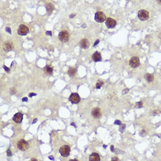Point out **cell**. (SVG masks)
I'll list each match as a JSON object with an SVG mask.
<instances>
[{"label":"cell","mask_w":161,"mask_h":161,"mask_svg":"<svg viewBox=\"0 0 161 161\" xmlns=\"http://www.w3.org/2000/svg\"><path fill=\"white\" fill-rule=\"evenodd\" d=\"M103 148H106L107 147V145H103Z\"/></svg>","instance_id":"41"},{"label":"cell","mask_w":161,"mask_h":161,"mask_svg":"<svg viewBox=\"0 0 161 161\" xmlns=\"http://www.w3.org/2000/svg\"><path fill=\"white\" fill-rule=\"evenodd\" d=\"M106 16L103 12H98L95 13V20L97 22L102 23L106 20Z\"/></svg>","instance_id":"6"},{"label":"cell","mask_w":161,"mask_h":161,"mask_svg":"<svg viewBox=\"0 0 161 161\" xmlns=\"http://www.w3.org/2000/svg\"><path fill=\"white\" fill-rule=\"evenodd\" d=\"M99 41H100L99 40H97L96 41L95 43V44H94V45H93V46H95L99 42Z\"/></svg>","instance_id":"34"},{"label":"cell","mask_w":161,"mask_h":161,"mask_svg":"<svg viewBox=\"0 0 161 161\" xmlns=\"http://www.w3.org/2000/svg\"><path fill=\"white\" fill-rule=\"evenodd\" d=\"M103 84H104V82H103V81L101 80H97V82L96 85L97 89H100Z\"/></svg>","instance_id":"20"},{"label":"cell","mask_w":161,"mask_h":161,"mask_svg":"<svg viewBox=\"0 0 161 161\" xmlns=\"http://www.w3.org/2000/svg\"><path fill=\"white\" fill-rule=\"evenodd\" d=\"M46 35L52 36V32L51 31H47L46 32Z\"/></svg>","instance_id":"29"},{"label":"cell","mask_w":161,"mask_h":161,"mask_svg":"<svg viewBox=\"0 0 161 161\" xmlns=\"http://www.w3.org/2000/svg\"><path fill=\"white\" fill-rule=\"evenodd\" d=\"M69 100L73 104H78L80 102L81 98L78 93H73L70 96Z\"/></svg>","instance_id":"8"},{"label":"cell","mask_w":161,"mask_h":161,"mask_svg":"<svg viewBox=\"0 0 161 161\" xmlns=\"http://www.w3.org/2000/svg\"><path fill=\"white\" fill-rule=\"evenodd\" d=\"M106 24L108 28H113L116 26V22L115 20L111 18H108L106 21Z\"/></svg>","instance_id":"9"},{"label":"cell","mask_w":161,"mask_h":161,"mask_svg":"<svg viewBox=\"0 0 161 161\" xmlns=\"http://www.w3.org/2000/svg\"><path fill=\"white\" fill-rule=\"evenodd\" d=\"M89 160L90 161H100V158L97 153H93L89 156Z\"/></svg>","instance_id":"15"},{"label":"cell","mask_w":161,"mask_h":161,"mask_svg":"<svg viewBox=\"0 0 161 161\" xmlns=\"http://www.w3.org/2000/svg\"><path fill=\"white\" fill-rule=\"evenodd\" d=\"M59 39L62 42L66 43L68 41L69 39L70 35L67 31L65 30H63L60 32L58 35Z\"/></svg>","instance_id":"1"},{"label":"cell","mask_w":161,"mask_h":161,"mask_svg":"<svg viewBox=\"0 0 161 161\" xmlns=\"http://www.w3.org/2000/svg\"><path fill=\"white\" fill-rule=\"evenodd\" d=\"M3 67H4V70H5L6 72H7V73H9V72H10V69L9 67H6V66H5V65H3Z\"/></svg>","instance_id":"25"},{"label":"cell","mask_w":161,"mask_h":161,"mask_svg":"<svg viewBox=\"0 0 161 161\" xmlns=\"http://www.w3.org/2000/svg\"><path fill=\"white\" fill-rule=\"evenodd\" d=\"M22 101L23 102H27L28 101V99L27 97H24L22 99Z\"/></svg>","instance_id":"32"},{"label":"cell","mask_w":161,"mask_h":161,"mask_svg":"<svg viewBox=\"0 0 161 161\" xmlns=\"http://www.w3.org/2000/svg\"><path fill=\"white\" fill-rule=\"evenodd\" d=\"M144 78L149 83L151 82L154 80V75L153 74H150V73H146L145 74Z\"/></svg>","instance_id":"18"},{"label":"cell","mask_w":161,"mask_h":161,"mask_svg":"<svg viewBox=\"0 0 161 161\" xmlns=\"http://www.w3.org/2000/svg\"><path fill=\"white\" fill-rule=\"evenodd\" d=\"M92 114L95 118H99L102 115L101 110L99 108H94L92 109Z\"/></svg>","instance_id":"12"},{"label":"cell","mask_w":161,"mask_h":161,"mask_svg":"<svg viewBox=\"0 0 161 161\" xmlns=\"http://www.w3.org/2000/svg\"><path fill=\"white\" fill-rule=\"evenodd\" d=\"M44 72L46 74L52 75L53 72V69L49 65H47L44 68Z\"/></svg>","instance_id":"17"},{"label":"cell","mask_w":161,"mask_h":161,"mask_svg":"<svg viewBox=\"0 0 161 161\" xmlns=\"http://www.w3.org/2000/svg\"><path fill=\"white\" fill-rule=\"evenodd\" d=\"M111 150L112 152H114V146L113 145H111Z\"/></svg>","instance_id":"33"},{"label":"cell","mask_w":161,"mask_h":161,"mask_svg":"<svg viewBox=\"0 0 161 161\" xmlns=\"http://www.w3.org/2000/svg\"><path fill=\"white\" fill-rule=\"evenodd\" d=\"M125 126H126L125 124H121V125H120V130L121 132L122 133V132H124V130H125Z\"/></svg>","instance_id":"22"},{"label":"cell","mask_w":161,"mask_h":161,"mask_svg":"<svg viewBox=\"0 0 161 161\" xmlns=\"http://www.w3.org/2000/svg\"><path fill=\"white\" fill-rule=\"evenodd\" d=\"M92 59L95 62L101 61H102V57L101 54L98 51L95 52L92 55Z\"/></svg>","instance_id":"13"},{"label":"cell","mask_w":161,"mask_h":161,"mask_svg":"<svg viewBox=\"0 0 161 161\" xmlns=\"http://www.w3.org/2000/svg\"><path fill=\"white\" fill-rule=\"evenodd\" d=\"M37 120H38V119H37V118H35V119L34 120L33 122H32V124H35V123H36V122H37Z\"/></svg>","instance_id":"35"},{"label":"cell","mask_w":161,"mask_h":161,"mask_svg":"<svg viewBox=\"0 0 161 161\" xmlns=\"http://www.w3.org/2000/svg\"><path fill=\"white\" fill-rule=\"evenodd\" d=\"M23 117V114L21 113H17L13 116V120L15 123L20 124L22 122Z\"/></svg>","instance_id":"11"},{"label":"cell","mask_w":161,"mask_h":161,"mask_svg":"<svg viewBox=\"0 0 161 161\" xmlns=\"http://www.w3.org/2000/svg\"><path fill=\"white\" fill-rule=\"evenodd\" d=\"M36 95H37V94H36V93H30L29 94L28 96H29V97H32V96H36Z\"/></svg>","instance_id":"28"},{"label":"cell","mask_w":161,"mask_h":161,"mask_svg":"<svg viewBox=\"0 0 161 161\" xmlns=\"http://www.w3.org/2000/svg\"><path fill=\"white\" fill-rule=\"evenodd\" d=\"M6 153H7V155L8 157H11L12 155V154L11 151L9 149L7 150V151H6Z\"/></svg>","instance_id":"23"},{"label":"cell","mask_w":161,"mask_h":161,"mask_svg":"<svg viewBox=\"0 0 161 161\" xmlns=\"http://www.w3.org/2000/svg\"><path fill=\"white\" fill-rule=\"evenodd\" d=\"M17 146L19 149L22 151H25L29 148V144L24 139H21L18 140Z\"/></svg>","instance_id":"2"},{"label":"cell","mask_w":161,"mask_h":161,"mask_svg":"<svg viewBox=\"0 0 161 161\" xmlns=\"http://www.w3.org/2000/svg\"><path fill=\"white\" fill-rule=\"evenodd\" d=\"M127 1H130V0H127Z\"/></svg>","instance_id":"42"},{"label":"cell","mask_w":161,"mask_h":161,"mask_svg":"<svg viewBox=\"0 0 161 161\" xmlns=\"http://www.w3.org/2000/svg\"><path fill=\"white\" fill-rule=\"evenodd\" d=\"M111 160L113 161H118V160H119V159H118V158L117 157H113L112 158V159H111Z\"/></svg>","instance_id":"30"},{"label":"cell","mask_w":161,"mask_h":161,"mask_svg":"<svg viewBox=\"0 0 161 161\" xmlns=\"http://www.w3.org/2000/svg\"><path fill=\"white\" fill-rule=\"evenodd\" d=\"M71 125H72V126H75V128H76V126H75V123H73H73H71Z\"/></svg>","instance_id":"38"},{"label":"cell","mask_w":161,"mask_h":161,"mask_svg":"<svg viewBox=\"0 0 161 161\" xmlns=\"http://www.w3.org/2000/svg\"><path fill=\"white\" fill-rule=\"evenodd\" d=\"M76 71L77 70H76V69L75 68L73 67H70L68 72H67V73L70 77H73L76 73Z\"/></svg>","instance_id":"19"},{"label":"cell","mask_w":161,"mask_h":161,"mask_svg":"<svg viewBox=\"0 0 161 161\" xmlns=\"http://www.w3.org/2000/svg\"><path fill=\"white\" fill-rule=\"evenodd\" d=\"M143 103L142 101H140V102H137L136 103V107L137 108H140L143 107Z\"/></svg>","instance_id":"21"},{"label":"cell","mask_w":161,"mask_h":161,"mask_svg":"<svg viewBox=\"0 0 161 161\" xmlns=\"http://www.w3.org/2000/svg\"><path fill=\"white\" fill-rule=\"evenodd\" d=\"M114 124H117V125L120 126V125L122 124V122H121L119 120H117L115 121L114 123Z\"/></svg>","instance_id":"24"},{"label":"cell","mask_w":161,"mask_h":161,"mask_svg":"<svg viewBox=\"0 0 161 161\" xmlns=\"http://www.w3.org/2000/svg\"><path fill=\"white\" fill-rule=\"evenodd\" d=\"M80 45L82 48L84 49H88L89 47L90 44L88 40L86 38H83L80 41Z\"/></svg>","instance_id":"14"},{"label":"cell","mask_w":161,"mask_h":161,"mask_svg":"<svg viewBox=\"0 0 161 161\" xmlns=\"http://www.w3.org/2000/svg\"><path fill=\"white\" fill-rule=\"evenodd\" d=\"M29 32V28L24 24H21L19 26L18 29V32L19 35L24 36L27 35Z\"/></svg>","instance_id":"5"},{"label":"cell","mask_w":161,"mask_h":161,"mask_svg":"<svg viewBox=\"0 0 161 161\" xmlns=\"http://www.w3.org/2000/svg\"><path fill=\"white\" fill-rule=\"evenodd\" d=\"M70 161H78V160H77V159H70Z\"/></svg>","instance_id":"40"},{"label":"cell","mask_w":161,"mask_h":161,"mask_svg":"<svg viewBox=\"0 0 161 161\" xmlns=\"http://www.w3.org/2000/svg\"><path fill=\"white\" fill-rule=\"evenodd\" d=\"M129 65L131 67L136 69L140 65V61L138 57H133L130 59Z\"/></svg>","instance_id":"4"},{"label":"cell","mask_w":161,"mask_h":161,"mask_svg":"<svg viewBox=\"0 0 161 161\" xmlns=\"http://www.w3.org/2000/svg\"><path fill=\"white\" fill-rule=\"evenodd\" d=\"M75 15H76V14H71L69 16L70 18H74L75 16Z\"/></svg>","instance_id":"31"},{"label":"cell","mask_w":161,"mask_h":161,"mask_svg":"<svg viewBox=\"0 0 161 161\" xmlns=\"http://www.w3.org/2000/svg\"><path fill=\"white\" fill-rule=\"evenodd\" d=\"M71 152V148L67 145H64L61 146L59 149V152L63 157H67L69 155Z\"/></svg>","instance_id":"3"},{"label":"cell","mask_w":161,"mask_h":161,"mask_svg":"<svg viewBox=\"0 0 161 161\" xmlns=\"http://www.w3.org/2000/svg\"><path fill=\"white\" fill-rule=\"evenodd\" d=\"M5 30H6V31L9 32L10 34H11V33H12L11 30V28L9 27H6V28H5Z\"/></svg>","instance_id":"26"},{"label":"cell","mask_w":161,"mask_h":161,"mask_svg":"<svg viewBox=\"0 0 161 161\" xmlns=\"http://www.w3.org/2000/svg\"><path fill=\"white\" fill-rule=\"evenodd\" d=\"M46 9L48 14H51L55 9V6L52 3H49L46 5Z\"/></svg>","instance_id":"16"},{"label":"cell","mask_w":161,"mask_h":161,"mask_svg":"<svg viewBox=\"0 0 161 161\" xmlns=\"http://www.w3.org/2000/svg\"><path fill=\"white\" fill-rule=\"evenodd\" d=\"M31 161H37V159H35V158H32V159H31Z\"/></svg>","instance_id":"39"},{"label":"cell","mask_w":161,"mask_h":161,"mask_svg":"<svg viewBox=\"0 0 161 161\" xmlns=\"http://www.w3.org/2000/svg\"><path fill=\"white\" fill-rule=\"evenodd\" d=\"M3 48L4 50L6 52L12 51L14 49L13 44L11 41H6L4 43L3 45Z\"/></svg>","instance_id":"10"},{"label":"cell","mask_w":161,"mask_h":161,"mask_svg":"<svg viewBox=\"0 0 161 161\" xmlns=\"http://www.w3.org/2000/svg\"><path fill=\"white\" fill-rule=\"evenodd\" d=\"M129 91V89H124V90H123L122 93L123 95H125V94H127Z\"/></svg>","instance_id":"27"},{"label":"cell","mask_w":161,"mask_h":161,"mask_svg":"<svg viewBox=\"0 0 161 161\" xmlns=\"http://www.w3.org/2000/svg\"><path fill=\"white\" fill-rule=\"evenodd\" d=\"M49 159H51V160H54V158L53 156H50V157H49Z\"/></svg>","instance_id":"37"},{"label":"cell","mask_w":161,"mask_h":161,"mask_svg":"<svg viewBox=\"0 0 161 161\" xmlns=\"http://www.w3.org/2000/svg\"><path fill=\"white\" fill-rule=\"evenodd\" d=\"M157 2L159 4L161 5V0H157Z\"/></svg>","instance_id":"36"},{"label":"cell","mask_w":161,"mask_h":161,"mask_svg":"<svg viewBox=\"0 0 161 161\" xmlns=\"http://www.w3.org/2000/svg\"><path fill=\"white\" fill-rule=\"evenodd\" d=\"M149 14L148 11L144 9L139 11L138 12V17L141 21H146L149 18Z\"/></svg>","instance_id":"7"}]
</instances>
